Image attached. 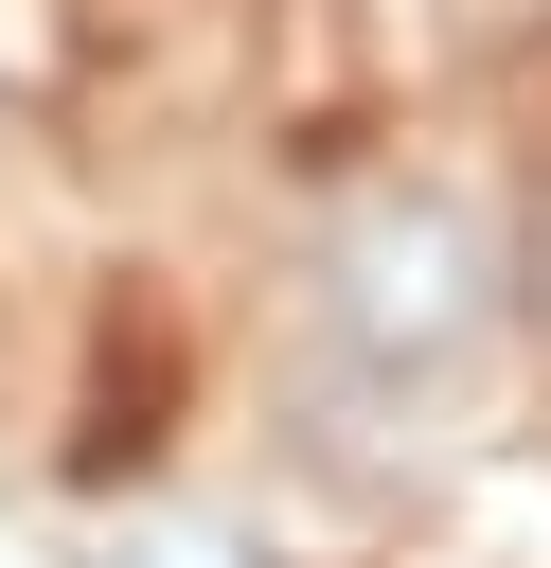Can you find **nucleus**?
I'll list each match as a JSON object with an SVG mask.
<instances>
[{
	"instance_id": "f257e3e1",
	"label": "nucleus",
	"mask_w": 551,
	"mask_h": 568,
	"mask_svg": "<svg viewBox=\"0 0 551 568\" xmlns=\"http://www.w3.org/2000/svg\"><path fill=\"white\" fill-rule=\"evenodd\" d=\"M515 337V231L462 178H391L302 248V320H284V408L338 462H427Z\"/></svg>"
},
{
	"instance_id": "f03ea898",
	"label": "nucleus",
	"mask_w": 551,
	"mask_h": 568,
	"mask_svg": "<svg viewBox=\"0 0 551 568\" xmlns=\"http://www.w3.org/2000/svg\"><path fill=\"white\" fill-rule=\"evenodd\" d=\"M71 568H267V532L213 515V497H142V515H107Z\"/></svg>"
}]
</instances>
